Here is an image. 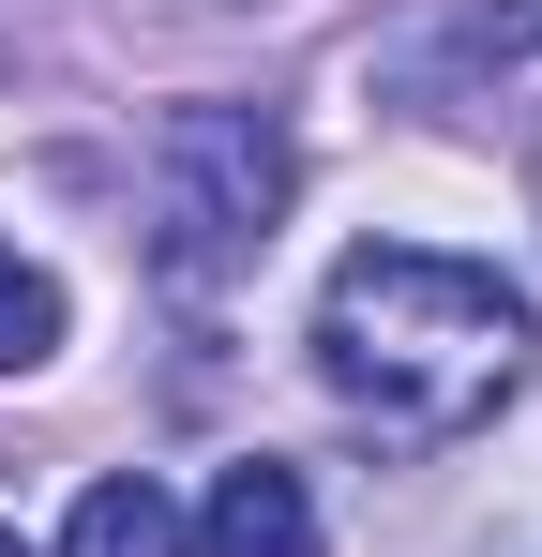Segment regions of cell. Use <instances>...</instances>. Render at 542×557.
I'll return each instance as SVG.
<instances>
[{"label": "cell", "instance_id": "6", "mask_svg": "<svg viewBox=\"0 0 542 557\" xmlns=\"http://www.w3.org/2000/svg\"><path fill=\"white\" fill-rule=\"evenodd\" d=\"M0 557H30V543H15V528H0Z\"/></svg>", "mask_w": 542, "mask_h": 557}, {"label": "cell", "instance_id": "3", "mask_svg": "<svg viewBox=\"0 0 542 557\" xmlns=\"http://www.w3.org/2000/svg\"><path fill=\"white\" fill-rule=\"evenodd\" d=\"M196 557H317V482L271 467V453H242L211 482V512H196Z\"/></svg>", "mask_w": 542, "mask_h": 557}, {"label": "cell", "instance_id": "1", "mask_svg": "<svg viewBox=\"0 0 542 557\" xmlns=\"http://www.w3.org/2000/svg\"><path fill=\"white\" fill-rule=\"evenodd\" d=\"M317 376L392 437H467L528 392V286L438 242H361L317 286Z\"/></svg>", "mask_w": 542, "mask_h": 557}, {"label": "cell", "instance_id": "4", "mask_svg": "<svg viewBox=\"0 0 542 557\" xmlns=\"http://www.w3.org/2000/svg\"><path fill=\"white\" fill-rule=\"evenodd\" d=\"M61 557H196V512H181L151 467H121V482H90L76 512H61Z\"/></svg>", "mask_w": 542, "mask_h": 557}, {"label": "cell", "instance_id": "2", "mask_svg": "<svg viewBox=\"0 0 542 557\" xmlns=\"http://www.w3.org/2000/svg\"><path fill=\"white\" fill-rule=\"evenodd\" d=\"M286 196H301V151L271 136L257 106H181L167 136H151V257L181 286H226V272L271 257Z\"/></svg>", "mask_w": 542, "mask_h": 557}, {"label": "cell", "instance_id": "5", "mask_svg": "<svg viewBox=\"0 0 542 557\" xmlns=\"http://www.w3.org/2000/svg\"><path fill=\"white\" fill-rule=\"evenodd\" d=\"M61 332H76V301H61V272H46V257H15V242H0V376H30V362H61Z\"/></svg>", "mask_w": 542, "mask_h": 557}]
</instances>
